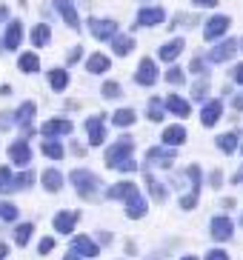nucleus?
Masks as SVG:
<instances>
[{"mask_svg": "<svg viewBox=\"0 0 243 260\" xmlns=\"http://www.w3.org/2000/svg\"><path fill=\"white\" fill-rule=\"evenodd\" d=\"M69 180H72V186H75V191L80 194L83 200H95L100 191V180L95 175H92L89 169H75L72 175H69Z\"/></svg>", "mask_w": 243, "mask_h": 260, "instance_id": "f257e3e1", "label": "nucleus"}, {"mask_svg": "<svg viewBox=\"0 0 243 260\" xmlns=\"http://www.w3.org/2000/svg\"><path fill=\"white\" fill-rule=\"evenodd\" d=\"M132 152H135V140L132 138H120V140H114L112 146L106 149V166L109 169H114L120 160H126V157H132Z\"/></svg>", "mask_w": 243, "mask_h": 260, "instance_id": "f03ea898", "label": "nucleus"}, {"mask_svg": "<svg viewBox=\"0 0 243 260\" xmlns=\"http://www.w3.org/2000/svg\"><path fill=\"white\" fill-rule=\"evenodd\" d=\"M100 254V249H98V243L92 240V237H75L72 240V246H69V252H66V260H77V257H98Z\"/></svg>", "mask_w": 243, "mask_h": 260, "instance_id": "7ed1b4c3", "label": "nucleus"}, {"mask_svg": "<svg viewBox=\"0 0 243 260\" xmlns=\"http://www.w3.org/2000/svg\"><path fill=\"white\" fill-rule=\"evenodd\" d=\"M146 160L152 163V166H160V169H169L175 163V146H152L149 152H146Z\"/></svg>", "mask_w": 243, "mask_h": 260, "instance_id": "20e7f679", "label": "nucleus"}, {"mask_svg": "<svg viewBox=\"0 0 243 260\" xmlns=\"http://www.w3.org/2000/svg\"><path fill=\"white\" fill-rule=\"evenodd\" d=\"M235 223L229 220L226 214H218V217H212V223H209V235L218 240V243H226V240H232V235H235Z\"/></svg>", "mask_w": 243, "mask_h": 260, "instance_id": "39448f33", "label": "nucleus"}, {"mask_svg": "<svg viewBox=\"0 0 243 260\" xmlns=\"http://www.w3.org/2000/svg\"><path fill=\"white\" fill-rule=\"evenodd\" d=\"M158 63L152 60V57H143L140 60V66H137V72H135V83H140V86H155L158 83Z\"/></svg>", "mask_w": 243, "mask_h": 260, "instance_id": "423d86ee", "label": "nucleus"}, {"mask_svg": "<svg viewBox=\"0 0 243 260\" xmlns=\"http://www.w3.org/2000/svg\"><path fill=\"white\" fill-rule=\"evenodd\" d=\"M237 52H240L237 40L229 38V40H221L215 49H209V60H212V63H226V60H232Z\"/></svg>", "mask_w": 243, "mask_h": 260, "instance_id": "0eeeda50", "label": "nucleus"}, {"mask_svg": "<svg viewBox=\"0 0 243 260\" xmlns=\"http://www.w3.org/2000/svg\"><path fill=\"white\" fill-rule=\"evenodd\" d=\"M89 31H92L95 40H112L114 35H117V23H114V20H103V17H92Z\"/></svg>", "mask_w": 243, "mask_h": 260, "instance_id": "6e6552de", "label": "nucleus"}, {"mask_svg": "<svg viewBox=\"0 0 243 260\" xmlns=\"http://www.w3.org/2000/svg\"><path fill=\"white\" fill-rule=\"evenodd\" d=\"M123 203H126V217H132V220H140V217L146 214V209H149V206H146V200L140 198L137 186L126 194V198H123Z\"/></svg>", "mask_w": 243, "mask_h": 260, "instance_id": "1a4fd4ad", "label": "nucleus"}, {"mask_svg": "<svg viewBox=\"0 0 243 260\" xmlns=\"http://www.w3.org/2000/svg\"><path fill=\"white\" fill-rule=\"evenodd\" d=\"M229 26H232V17L229 15H215L209 23H206V29H203V38L206 40H218V38H223L229 31Z\"/></svg>", "mask_w": 243, "mask_h": 260, "instance_id": "9d476101", "label": "nucleus"}, {"mask_svg": "<svg viewBox=\"0 0 243 260\" xmlns=\"http://www.w3.org/2000/svg\"><path fill=\"white\" fill-rule=\"evenodd\" d=\"M163 17H166V12L160 6H143L137 12V26H140V29H152V26L163 23Z\"/></svg>", "mask_w": 243, "mask_h": 260, "instance_id": "9b49d317", "label": "nucleus"}, {"mask_svg": "<svg viewBox=\"0 0 243 260\" xmlns=\"http://www.w3.org/2000/svg\"><path fill=\"white\" fill-rule=\"evenodd\" d=\"M54 9H57V15L63 17V23L69 26V29H80V17H77V9L72 0H54Z\"/></svg>", "mask_w": 243, "mask_h": 260, "instance_id": "f8f14e48", "label": "nucleus"}, {"mask_svg": "<svg viewBox=\"0 0 243 260\" xmlns=\"http://www.w3.org/2000/svg\"><path fill=\"white\" fill-rule=\"evenodd\" d=\"M9 160L15 163V166H29L32 163V149L26 140H15V143L9 146Z\"/></svg>", "mask_w": 243, "mask_h": 260, "instance_id": "ddd939ff", "label": "nucleus"}, {"mask_svg": "<svg viewBox=\"0 0 243 260\" xmlns=\"http://www.w3.org/2000/svg\"><path fill=\"white\" fill-rule=\"evenodd\" d=\"M221 117H223V103L221 100H209V103L200 109V123H203L206 129H212Z\"/></svg>", "mask_w": 243, "mask_h": 260, "instance_id": "4468645a", "label": "nucleus"}, {"mask_svg": "<svg viewBox=\"0 0 243 260\" xmlns=\"http://www.w3.org/2000/svg\"><path fill=\"white\" fill-rule=\"evenodd\" d=\"M72 120H49L40 126V132H43V138H60V135H72Z\"/></svg>", "mask_w": 243, "mask_h": 260, "instance_id": "2eb2a0df", "label": "nucleus"}, {"mask_svg": "<svg viewBox=\"0 0 243 260\" xmlns=\"http://www.w3.org/2000/svg\"><path fill=\"white\" fill-rule=\"evenodd\" d=\"M186 49V43H183V38H175V40H169V43H163L160 46V60H166V63H172V60H177L180 57V52Z\"/></svg>", "mask_w": 243, "mask_h": 260, "instance_id": "dca6fc26", "label": "nucleus"}, {"mask_svg": "<svg viewBox=\"0 0 243 260\" xmlns=\"http://www.w3.org/2000/svg\"><path fill=\"white\" fill-rule=\"evenodd\" d=\"M52 223L60 235H72L75 232V223H77V212H57Z\"/></svg>", "mask_w": 243, "mask_h": 260, "instance_id": "f3484780", "label": "nucleus"}, {"mask_svg": "<svg viewBox=\"0 0 243 260\" xmlns=\"http://www.w3.org/2000/svg\"><path fill=\"white\" fill-rule=\"evenodd\" d=\"M86 132H89L92 146H100L106 140V129H103V120H100V117H89V120H86Z\"/></svg>", "mask_w": 243, "mask_h": 260, "instance_id": "a211bd4d", "label": "nucleus"}, {"mask_svg": "<svg viewBox=\"0 0 243 260\" xmlns=\"http://www.w3.org/2000/svg\"><path fill=\"white\" fill-rule=\"evenodd\" d=\"M17 69H20L23 75H35V72H40L38 52H23L20 57H17Z\"/></svg>", "mask_w": 243, "mask_h": 260, "instance_id": "6ab92c4d", "label": "nucleus"}, {"mask_svg": "<svg viewBox=\"0 0 243 260\" xmlns=\"http://www.w3.org/2000/svg\"><path fill=\"white\" fill-rule=\"evenodd\" d=\"M112 49L117 57H129L132 52H135V38H129V35H114L112 38Z\"/></svg>", "mask_w": 243, "mask_h": 260, "instance_id": "aec40b11", "label": "nucleus"}, {"mask_svg": "<svg viewBox=\"0 0 243 260\" xmlns=\"http://www.w3.org/2000/svg\"><path fill=\"white\" fill-rule=\"evenodd\" d=\"M40 180H43V189H46V191H52V194L63 189V175L57 172V169H46Z\"/></svg>", "mask_w": 243, "mask_h": 260, "instance_id": "412c9836", "label": "nucleus"}, {"mask_svg": "<svg viewBox=\"0 0 243 260\" xmlns=\"http://www.w3.org/2000/svg\"><path fill=\"white\" fill-rule=\"evenodd\" d=\"M3 43H6V49H17V46L23 43V23H20V20H15V23H9Z\"/></svg>", "mask_w": 243, "mask_h": 260, "instance_id": "4be33fe9", "label": "nucleus"}, {"mask_svg": "<svg viewBox=\"0 0 243 260\" xmlns=\"http://www.w3.org/2000/svg\"><path fill=\"white\" fill-rule=\"evenodd\" d=\"M109 66H112V60H109L106 54H92L89 60H86V72L89 75H103V72H109Z\"/></svg>", "mask_w": 243, "mask_h": 260, "instance_id": "5701e85b", "label": "nucleus"}, {"mask_svg": "<svg viewBox=\"0 0 243 260\" xmlns=\"http://www.w3.org/2000/svg\"><path fill=\"white\" fill-rule=\"evenodd\" d=\"M163 143L166 146H183L186 143V129H183V126H169L166 132H163Z\"/></svg>", "mask_w": 243, "mask_h": 260, "instance_id": "b1692460", "label": "nucleus"}, {"mask_svg": "<svg viewBox=\"0 0 243 260\" xmlns=\"http://www.w3.org/2000/svg\"><path fill=\"white\" fill-rule=\"evenodd\" d=\"M166 109L177 117H189V103L180 98V94H169L166 98Z\"/></svg>", "mask_w": 243, "mask_h": 260, "instance_id": "393cba45", "label": "nucleus"}, {"mask_svg": "<svg viewBox=\"0 0 243 260\" xmlns=\"http://www.w3.org/2000/svg\"><path fill=\"white\" fill-rule=\"evenodd\" d=\"M49 40H52V29H49L46 23H38L35 29H32V43H35V49L49 46Z\"/></svg>", "mask_w": 243, "mask_h": 260, "instance_id": "a878e982", "label": "nucleus"}, {"mask_svg": "<svg viewBox=\"0 0 243 260\" xmlns=\"http://www.w3.org/2000/svg\"><path fill=\"white\" fill-rule=\"evenodd\" d=\"M49 83H52L54 92H63V89L69 86V72L66 69H52L49 72Z\"/></svg>", "mask_w": 243, "mask_h": 260, "instance_id": "bb28decb", "label": "nucleus"}, {"mask_svg": "<svg viewBox=\"0 0 243 260\" xmlns=\"http://www.w3.org/2000/svg\"><path fill=\"white\" fill-rule=\"evenodd\" d=\"M132 189H135V183H132V180H120V183H114L112 189L106 191V198H109V200H123Z\"/></svg>", "mask_w": 243, "mask_h": 260, "instance_id": "cd10ccee", "label": "nucleus"}, {"mask_svg": "<svg viewBox=\"0 0 243 260\" xmlns=\"http://www.w3.org/2000/svg\"><path fill=\"white\" fill-rule=\"evenodd\" d=\"M12 117H15V123H17V126H29V123H32V117H35V103H23V106L17 109V112H15Z\"/></svg>", "mask_w": 243, "mask_h": 260, "instance_id": "c85d7f7f", "label": "nucleus"}, {"mask_svg": "<svg viewBox=\"0 0 243 260\" xmlns=\"http://www.w3.org/2000/svg\"><path fill=\"white\" fill-rule=\"evenodd\" d=\"M218 149H221L223 154H235L237 152V135H235V132L221 135V138H218Z\"/></svg>", "mask_w": 243, "mask_h": 260, "instance_id": "c756f323", "label": "nucleus"}, {"mask_svg": "<svg viewBox=\"0 0 243 260\" xmlns=\"http://www.w3.org/2000/svg\"><path fill=\"white\" fill-rule=\"evenodd\" d=\"M146 189H149L152 200H158V203H163V200H166V189H163V183H158L152 175H146Z\"/></svg>", "mask_w": 243, "mask_h": 260, "instance_id": "7c9ffc66", "label": "nucleus"}, {"mask_svg": "<svg viewBox=\"0 0 243 260\" xmlns=\"http://www.w3.org/2000/svg\"><path fill=\"white\" fill-rule=\"evenodd\" d=\"M135 120H137V115L132 112V109H117V112L112 115V123H114V126H120V129H123V126H132Z\"/></svg>", "mask_w": 243, "mask_h": 260, "instance_id": "2f4dec72", "label": "nucleus"}, {"mask_svg": "<svg viewBox=\"0 0 243 260\" xmlns=\"http://www.w3.org/2000/svg\"><path fill=\"white\" fill-rule=\"evenodd\" d=\"M32 223H20V226H15V232H12V237H15V246H26L32 237Z\"/></svg>", "mask_w": 243, "mask_h": 260, "instance_id": "473e14b6", "label": "nucleus"}, {"mask_svg": "<svg viewBox=\"0 0 243 260\" xmlns=\"http://www.w3.org/2000/svg\"><path fill=\"white\" fill-rule=\"evenodd\" d=\"M40 149H43V154H46V157H52V160H60V157H63V146L57 143V140H52V138L43 140Z\"/></svg>", "mask_w": 243, "mask_h": 260, "instance_id": "72a5a7b5", "label": "nucleus"}, {"mask_svg": "<svg viewBox=\"0 0 243 260\" xmlns=\"http://www.w3.org/2000/svg\"><path fill=\"white\" fill-rule=\"evenodd\" d=\"M0 191H15V175L9 166L0 169Z\"/></svg>", "mask_w": 243, "mask_h": 260, "instance_id": "f704fd0d", "label": "nucleus"}, {"mask_svg": "<svg viewBox=\"0 0 243 260\" xmlns=\"http://www.w3.org/2000/svg\"><path fill=\"white\" fill-rule=\"evenodd\" d=\"M100 94H103L106 100H117V98L123 94V89H120V83H114V80H106V83H103V89H100Z\"/></svg>", "mask_w": 243, "mask_h": 260, "instance_id": "c9c22d12", "label": "nucleus"}, {"mask_svg": "<svg viewBox=\"0 0 243 260\" xmlns=\"http://www.w3.org/2000/svg\"><path fill=\"white\" fill-rule=\"evenodd\" d=\"M17 212H20V209L15 206V203H6V200H0V220H17Z\"/></svg>", "mask_w": 243, "mask_h": 260, "instance_id": "e433bc0d", "label": "nucleus"}, {"mask_svg": "<svg viewBox=\"0 0 243 260\" xmlns=\"http://www.w3.org/2000/svg\"><path fill=\"white\" fill-rule=\"evenodd\" d=\"M186 177L192 180V191L200 194V183H203V175H200V166H189L186 169Z\"/></svg>", "mask_w": 243, "mask_h": 260, "instance_id": "4c0bfd02", "label": "nucleus"}, {"mask_svg": "<svg viewBox=\"0 0 243 260\" xmlns=\"http://www.w3.org/2000/svg\"><path fill=\"white\" fill-rule=\"evenodd\" d=\"M206 92H209V80H206V75H203V77L198 80V83L192 86V98H195V100H203V98H206Z\"/></svg>", "mask_w": 243, "mask_h": 260, "instance_id": "58836bf2", "label": "nucleus"}, {"mask_svg": "<svg viewBox=\"0 0 243 260\" xmlns=\"http://www.w3.org/2000/svg\"><path fill=\"white\" fill-rule=\"evenodd\" d=\"M166 80L172 86H183L186 83V75H183V69H177V66H172V69L166 72Z\"/></svg>", "mask_w": 243, "mask_h": 260, "instance_id": "ea45409f", "label": "nucleus"}, {"mask_svg": "<svg viewBox=\"0 0 243 260\" xmlns=\"http://www.w3.org/2000/svg\"><path fill=\"white\" fill-rule=\"evenodd\" d=\"M146 112H149V120H152V123H160V120H163V112H160V103H158V100H149Z\"/></svg>", "mask_w": 243, "mask_h": 260, "instance_id": "a19ab883", "label": "nucleus"}, {"mask_svg": "<svg viewBox=\"0 0 243 260\" xmlns=\"http://www.w3.org/2000/svg\"><path fill=\"white\" fill-rule=\"evenodd\" d=\"M29 183H35V175L32 172H23L15 177V189H29Z\"/></svg>", "mask_w": 243, "mask_h": 260, "instance_id": "79ce46f5", "label": "nucleus"}, {"mask_svg": "<svg viewBox=\"0 0 243 260\" xmlns=\"http://www.w3.org/2000/svg\"><path fill=\"white\" fill-rule=\"evenodd\" d=\"M114 169H117V172H123V175H135V172H137V163L132 160V157H126V160H120Z\"/></svg>", "mask_w": 243, "mask_h": 260, "instance_id": "37998d69", "label": "nucleus"}, {"mask_svg": "<svg viewBox=\"0 0 243 260\" xmlns=\"http://www.w3.org/2000/svg\"><path fill=\"white\" fill-rule=\"evenodd\" d=\"M189 69L195 72V75L203 77V75H206V60H203V57H192V66H189Z\"/></svg>", "mask_w": 243, "mask_h": 260, "instance_id": "c03bdc74", "label": "nucleus"}, {"mask_svg": "<svg viewBox=\"0 0 243 260\" xmlns=\"http://www.w3.org/2000/svg\"><path fill=\"white\" fill-rule=\"evenodd\" d=\"M198 206V194L192 191V194H186V198L180 200V209H186V212H192V209Z\"/></svg>", "mask_w": 243, "mask_h": 260, "instance_id": "a18cd8bd", "label": "nucleus"}, {"mask_svg": "<svg viewBox=\"0 0 243 260\" xmlns=\"http://www.w3.org/2000/svg\"><path fill=\"white\" fill-rule=\"evenodd\" d=\"M209 183H212L215 189H221V186H223V172H221V169H215L212 175H209Z\"/></svg>", "mask_w": 243, "mask_h": 260, "instance_id": "49530a36", "label": "nucleus"}, {"mask_svg": "<svg viewBox=\"0 0 243 260\" xmlns=\"http://www.w3.org/2000/svg\"><path fill=\"white\" fill-rule=\"evenodd\" d=\"M38 249H40V254H49V252H52V249H54V240H52V237H43V240H40V246H38Z\"/></svg>", "mask_w": 243, "mask_h": 260, "instance_id": "de8ad7c7", "label": "nucleus"}, {"mask_svg": "<svg viewBox=\"0 0 243 260\" xmlns=\"http://www.w3.org/2000/svg\"><path fill=\"white\" fill-rule=\"evenodd\" d=\"M206 257H209V260H226L229 254L223 252V249H212V252H206Z\"/></svg>", "mask_w": 243, "mask_h": 260, "instance_id": "09e8293b", "label": "nucleus"}, {"mask_svg": "<svg viewBox=\"0 0 243 260\" xmlns=\"http://www.w3.org/2000/svg\"><path fill=\"white\" fill-rule=\"evenodd\" d=\"M195 6H200V9H212V6H218V0H192Z\"/></svg>", "mask_w": 243, "mask_h": 260, "instance_id": "8fccbe9b", "label": "nucleus"}, {"mask_svg": "<svg viewBox=\"0 0 243 260\" xmlns=\"http://www.w3.org/2000/svg\"><path fill=\"white\" fill-rule=\"evenodd\" d=\"M9 126H12V115L3 112V115H0V129H9Z\"/></svg>", "mask_w": 243, "mask_h": 260, "instance_id": "3c124183", "label": "nucleus"}, {"mask_svg": "<svg viewBox=\"0 0 243 260\" xmlns=\"http://www.w3.org/2000/svg\"><path fill=\"white\" fill-rule=\"evenodd\" d=\"M232 183H235V186H243V166L237 169L235 175H232Z\"/></svg>", "mask_w": 243, "mask_h": 260, "instance_id": "603ef678", "label": "nucleus"}, {"mask_svg": "<svg viewBox=\"0 0 243 260\" xmlns=\"http://www.w3.org/2000/svg\"><path fill=\"white\" fill-rule=\"evenodd\" d=\"M232 75H235V83L243 86V66H235V72H232Z\"/></svg>", "mask_w": 243, "mask_h": 260, "instance_id": "864d4df0", "label": "nucleus"}, {"mask_svg": "<svg viewBox=\"0 0 243 260\" xmlns=\"http://www.w3.org/2000/svg\"><path fill=\"white\" fill-rule=\"evenodd\" d=\"M232 106H235L237 112H243V94H235V100H232Z\"/></svg>", "mask_w": 243, "mask_h": 260, "instance_id": "5fc2aeb1", "label": "nucleus"}, {"mask_svg": "<svg viewBox=\"0 0 243 260\" xmlns=\"http://www.w3.org/2000/svg\"><path fill=\"white\" fill-rule=\"evenodd\" d=\"M98 240H100V243H112V235H109V232H100Z\"/></svg>", "mask_w": 243, "mask_h": 260, "instance_id": "6e6d98bb", "label": "nucleus"}, {"mask_svg": "<svg viewBox=\"0 0 243 260\" xmlns=\"http://www.w3.org/2000/svg\"><path fill=\"white\" fill-rule=\"evenodd\" d=\"M6 17H9V9H6V6H0V20H6Z\"/></svg>", "mask_w": 243, "mask_h": 260, "instance_id": "4d7b16f0", "label": "nucleus"}, {"mask_svg": "<svg viewBox=\"0 0 243 260\" xmlns=\"http://www.w3.org/2000/svg\"><path fill=\"white\" fill-rule=\"evenodd\" d=\"M3 257H6V246L0 243V260H3Z\"/></svg>", "mask_w": 243, "mask_h": 260, "instance_id": "13d9d810", "label": "nucleus"}, {"mask_svg": "<svg viewBox=\"0 0 243 260\" xmlns=\"http://www.w3.org/2000/svg\"><path fill=\"white\" fill-rule=\"evenodd\" d=\"M237 46H240V49H243V40H237Z\"/></svg>", "mask_w": 243, "mask_h": 260, "instance_id": "bf43d9fd", "label": "nucleus"}, {"mask_svg": "<svg viewBox=\"0 0 243 260\" xmlns=\"http://www.w3.org/2000/svg\"><path fill=\"white\" fill-rule=\"evenodd\" d=\"M240 226H243V214H240Z\"/></svg>", "mask_w": 243, "mask_h": 260, "instance_id": "052dcab7", "label": "nucleus"}]
</instances>
